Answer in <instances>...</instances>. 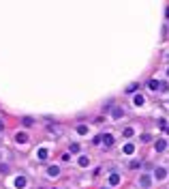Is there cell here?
Here are the masks:
<instances>
[{
  "mask_svg": "<svg viewBox=\"0 0 169 189\" xmlns=\"http://www.w3.org/2000/svg\"><path fill=\"white\" fill-rule=\"evenodd\" d=\"M165 176H167V170H165V168H154V178H158V181H163Z\"/></svg>",
  "mask_w": 169,
  "mask_h": 189,
  "instance_id": "1",
  "label": "cell"
},
{
  "mask_svg": "<svg viewBox=\"0 0 169 189\" xmlns=\"http://www.w3.org/2000/svg\"><path fill=\"white\" fill-rule=\"evenodd\" d=\"M122 181H120V174H116V172H111V176H109V185L111 187H116V185H120Z\"/></svg>",
  "mask_w": 169,
  "mask_h": 189,
  "instance_id": "2",
  "label": "cell"
},
{
  "mask_svg": "<svg viewBox=\"0 0 169 189\" xmlns=\"http://www.w3.org/2000/svg\"><path fill=\"white\" fill-rule=\"evenodd\" d=\"M15 142H17V144H26V142H28V136H26L24 131H20V133L15 136Z\"/></svg>",
  "mask_w": 169,
  "mask_h": 189,
  "instance_id": "3",
  "label": "cell"
},
{
  "mask_svg": "<svg viewBox=\"0 0 169 189\" xmlns=\"http://www.w3.org/2000/svg\"><path fill=\"white\" fill-rule=\"evenodd\" d=\"M26 185H28V183H26V176H17V178H15V187H17V189H24Z\"/></svg>",
  "mask_w": 169,
  "mask_h": 189,
  "instance_id": "4",
  "label": "cell"
},
{
  "mask_svg": "<svg viewBox=\"0 0 169 189\" xmlns=\"http://www.w3.org/2000/svg\"><path fill=\"white\" fill-rule=\"evenodd\" d=\"M101 142L105 144V148H109L111 144H113V136H109V133H107V136H103V138H101Z\"/></svg>",
  "mask_w": 169,
  "mask_h": 189,
  "instance_id": "5",
  "label": "cell"
},
{
  "mask_svg": "<svg viewBox=\"0 0 169 189\" xmlns=\"http://www.w3.org/2000/svg\"><path fill=\"white\" fill-rule=\"evenodd\" d=\"M150 185H152V178H150L148 174H144V176H141V187H146V189H148Z\"/></svg>",
  "mask_w": 169,
  "mask_h": 189,
  "instance_id": "6",
  "label": "cell"
},
{
  "mask_svg": "<svg viewBox=\"0 0 169 189\" xmlns=\"http://www.w3.org/2000/svg\"><path fill=\"white\" fill-rule=\"evenodd\" d=\"M148 88H150V90H158V88H161V82H156V80H150V82H148Z\"/></svg>",
  "mask_w": 169,
  "mask_h": 189,
  "instance_id": "7",
  "label": "cell"
},
{
  "mask_svg": "<svg viewBox=\"0 0 169 189\" xmlns=\"http://www.w3.org/2000/svg\"><path fill=\"white\" fill-rule=\"evenodd\" d=\"M165 140H156V144H154V148H156V153H161V150H165Z\"/></svg>",
  "mask_w": 169,
  "mask_h": 189,
  "instance_id": "8",
  "label": "cell"
},
{
  "mask_svg": "<svg viewBox=\"0 0 169 189\" xmlns=\"http://www.w3.org/2000/svg\"><path fill=\"white\" fill-rule=\"evenodd\" d=\"M47 174H49V176H58V174H60V168H58V166H51V168L47 170Z\"/></svg>",
  "mask_w": 169,
  "mask_h": 189,
  "instance_id": "9",
  "label": "cell"
},
{
  "mask_svg": "<svg viewBox=\"0 0 169 189\" xmlns=\"http://www.w3.org/2000/svg\"><path fill=\"white\" fill-rule=\"evenodd\" d=\"M77 163L82 166V168H86L88 163H90V159H88V157H84V155H82V157H79V161H77Z\"/></svg>",
  "mask_w": 169,
  "mask_h": 189,
  "instance_id": "10",
  "label": "cell"
},
{
  "mask_svg": "<svg viewBox=\"0 0 169 189\" xmlns=\"http://www.w3.org/2000/svg\"><path fill=\"white\" fill-rule=\"evenodd\" d=\"M79 150H82V146H79L77 142H73V144H71V153H79Z\"/></svg>",
  "mask_w": 169,
  "mask_h": 189,
  "instance_id": "11",
  "label": "cell"
},
{
  "mask_svg": "<svg viewBox=\"0 0 169 189\" xmlns=\"http://www.w3.org/2000/svg\"><path fill=\"white\" fill-rule=\"evenodd\" d=\"M39 159H43V161L47 159V148H41V150H39Z\"/></svg>",
  "mask_w": 169,
  "mask_h": 189,
  "instance_id": "12",
  "label": "cell"
},
{
  "mask_svg": "<svg viewBox=\"0 0 169 189\" xmlns=\"http://www.w3.org/2000/svg\"><path fill=\"white\" fill-rule=\"evenodd\" d=\"M133 150H135V146H133V144H126V146H124V153H126V155H131Z\"/></svg>",
  "mask_w": 169,
  "mask_h": 189,
  "instance_id": "13",
  "label": "cell"
},
{
  "mask_svg": "<svg viewBox=\"0 0 169 189\" xmlns=\"http://www.w3.org/2000/svg\"><path fill=\"white\" fill-rule=\"evenodd\" d=\"M22 123H24V127H30V125H34V120H32V118H28V116H26Z\"/></svg>",
  "mask_w": 169,
  "mask_h": 189,
  "instance_id": "14",
  "label": "cell"
},
{
  "mask_svg": "<svg viewBox=\"0 0 169 189\" xmlns=\"http://www.w3.org/2000/svg\"><path fill=\"white\" fill-rule=\"evenodd\" d=\"M0 174H9V166L6 163H0Z\"/></svg>",
  "mask_w": 169,
  "mask_h": 189,
  "instance_id": "15",
  "label": "cell"
},
{
  "mask_svg": "<svg viewBox=\"0 0 169 189\" xmlns=\"http://www.w3.org/2000/svg\"><path fill=\"white\" fill-rule=\"evenodd\" d=\"M124 112L120 110V107H116V110H113V118H120V116H122Z\"/></svg>",
  "mask_w": 169,
  "mask_h": 189,
  "instance_id": "16",
  "label": "cell"
},
{
  "mask_svg": "<svg viewBox=\"0 0 169 189\" xmlns=\"http://www.w3.org/2000/svg\"><path fill=\"white\" fill-rule=\"evenodd\" d=\"M135 105H144V97H141V95L135 97Z\"/></svg>",
  "mask_w": 169,
  "mask_h": 189,
  "instance_id": "17",
  "label": "cell"
},
{
  "mask_svg": "<svg viewBox=\"0 0 169 189\" xmlns=\"http://www.w3.org/2000/svg\"><path fill=\"white\" fill-rule=\"evenodd\" d=\"M86 131H88V127H86V125H79V127H77V133H82V136H84Z\"/></svg>",
  "mask_w": 169,
  "mask_h": 189,
  "instance_id": "18",
  "label": "cell"
},
{
  "mask_svg": "<svg viewBox=\"0 0 169 189\" xmlns=\"http://www.w3.org/2000/svg\"><path fill=\"white\" fill-rule=\"evenodd\" d=\"M133 133H135V131H133V127H126V129H124V136H126V138H131Z\"/></svg>",
  "mask_w": 169,
  "mask_h": 189,
  "instance_id": "19",
  "label": "cell"
},
{
  "mask_svg": "<svg viewBox=\"0 0 169 189\" xmlns=\"http://www.w3.org/2000/svg\"><path fill=\"white\" fill-rule=\"evenodd\" d=\"M135 90H137V84H131V86L126 88V93H135Z\"/></svg>",
  "mask_w": 169,
  "mask_h": 189,
  "instance_id": "20",
  "label": "cell"
},
{
  "mask_svg": "<svg viewBox=\"0 0 169 189\" xmlns=\"http://www.w3.org/2000/svg\"><path fill=\"white\" fill-rule=\"evenodd\" d=\"M139 166H141V161H131V168H133V170H137Z\"/></svg>",
  "mask_w": 169,
  "mask_h": 189,
  "instance_id": "21",
  "label": "cell"
},
{
  "mask_svg": "<svg viewBox=\"0 0 169 189\" xmlns=\"http://www.w3.org/2000/svg\"><path fill=\"white\" fill-rule=\"evenodd\" d=\"M4 131V123H2V118H0V133Z\"/></svg>",
  "mask_w": 169,
  "mask_h": 189,
  "instance_id": "22",
  "label": "cell"
},
{
  "mask_svg": "<svg viewBox=\"0 0 169 189\" xmlns=\"http://www.w3.org/2000/svg\"><path fill=\"white\" fill-rule=\"evenodd\" d=\"M167 75H169V69H167Z\"/></svg>",
  "mask_w": 169,
  "mask_h": 189,
  "instance_id": "23",
  "label": "cell"
},
{
  "mask_svg": "<svg viewBox=\"0 0 169 189\" xmlns=\"http://www.w3.org/2000/svg\"><path fill=\"white\" fill-rule=\"evenodd\" d=\"M165 131H167V133H169V129H165Z\"/></svg>",
  "mask_w": 169,
  "mask_h": 189,
  "instance_id": "24",
  "label": "cell"
}]
</instances>
